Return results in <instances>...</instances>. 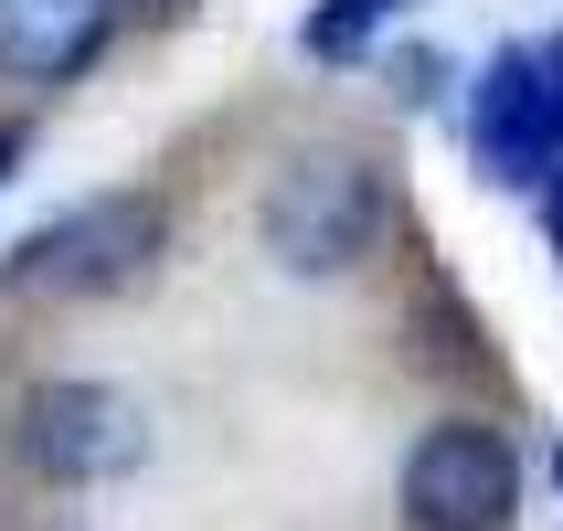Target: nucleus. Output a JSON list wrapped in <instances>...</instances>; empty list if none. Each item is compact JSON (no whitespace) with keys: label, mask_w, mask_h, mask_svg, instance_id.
<instances>
[{"label":"nucleus","mask_w":563,"mask_h":531,"mask_svg":"<svg viewBox=\"0 0 563 531\" xmlns=\"http://www.w3.org/2000/svg\"><path fill=\"white\" fill-rule=\"evenodd\" d=\"M394 223V170L373 150H298L255 191V234L287 277H351Z\"/></svg>","instance_id":"1"},{"label":"nucleus","mask_w":563,"mask_h":531,"mask_svg":"<svg viewBox=\"0 0 563 531\" xmlns=\"http://www.w3.org/2000/svg\"><path fill=\"white\" fill-rule=\"evenodd\" d=\"M159 255H170V202L159 191H96V202L32 223L11 245L0 298H128L159 277Z\"/></svg>","instance_id":"2"},{"label":"nucleus","mask_w":563,"mask_h":531,"mask_svg":"<svg viewBox=\"0 0 563 531\" xmlns=\"http://www.w3.org/2000/svg\"><path fill=\"white\" fill-rule=\"evenodd\" d=\"M468 159L489 191H542L563 170V22L510 32L468 75Z\"/></svg>","instance_id":"3"},{"label":"nucleus","mask_w":563,"mask_h":531,"mask_svg":"<svg viewBox=\"0 0 563 531\" xmlns=\"http://www.w3.org/2000/svg\"><path fill=\"white\" fill-rule=\"evenodd\" d=\"M394 510H405V531H510V510H521V446L500 425L446 414V425H426L405 446Z\"/></svg>","instance_id":"4"},{"label":"nucleus","mask_w":563,"mask_h":531,"mask_svg":"<svg viewBox=\"0 0 563 531\" xmlns=\"http://www.w3.org/2000/svg\"><path fill=\"white\" fill-rule=\"evenodd\" d=\"M22 468L54 478V489H107L150 457V414L128 405L118 383H86V373H54L22 394Z\"/></svg>","instance_id":"5"},{"label":"nucleus","mask_w":563,"mask_h":531,"mask_svg":"<svg viewBox=\"0 0 563 531\" xmlns=\"http://www.w3.org/2000/svg\"><path fill=\"white\" fill-rule=\"evenodd\" d=\"M118 32V0H0V86H75Z\"/></svg>","instance_id":"6"},{"label":"nucleus","mask_w":563,"mask_h":531,"mask_svg":"<svg viewBox=\"0 0 563 531\" xmlns=\"http://www.w3.org/2000/svg\"><path fill=\"white\" fill-rule=\"evenodd\" d=\"M415 0H319L309 22H298V54L309 64H373V43L405 22Z\"/></svg>","instance_id":"7"},{"label":"nucleus","mask_w":563,"mask_h":531,"mask_svg":"<svg viewBox=\"0 0 563 531\" xmlns=\"http://www.w3.org/2000/svg\"><path fill=\"white\" fill-rule=\"evenodd\" d=\"M446 86H457V75H446V64L426 54V43H405V54H394V96H405V107H437Z\"/></svg>","instance_id":"8"},{"label":"nucleus","mask_w":563,"mask_h":531,"mask_svg":"<svg viewBox=\"0 0 563 531\" xmlns=\"http://www.w3.org/2000/svg\"><path fill=\"white\" fill-rule=\"evenodd\" d=\"M532 213H542V234H553V255H563V170H553V181L532 191Z\"/></svg>","instance_id":"9"},{"label":"nucleus","mask_w":563,"mask_h":531,"mask_svg":"<svg viewBox=\"0 0 563 531\" xmlns=\"http://www.w3.org/2000/svg\"><path fill=\"white\" fill-rule=\"evenodd\" d=\"M11 159H22V128H0V170H11Z\"/></svg>","instance_id":"10"},{"label":"nucleus","mask_w":563,"mask_h":531,"mask_svg":"<svg viewBox=\"0 0 563 531\" xmlns=\"http://www.w3.org/2000/svg\"><path fill=\"white\" fill-rule=\"evenodd\" d=\"M118 11H181V0H118Z\"/></svg>","instance_id":"11"},{"label":"nucleus","mask_w":563,"mask_h":531,"mask_svg":"<svg viewBox=\"0 0 563 531\" xmlns=\"http://www.w3.org/2000/svg\"><path fill=\"white\" fill-rule=\"evenodd\" d=\"M553 478H563V446H553Z\"/></svg>","instance_id":"12"}]
</instances>
